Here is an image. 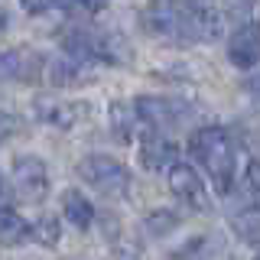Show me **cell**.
Returning <instances> with one entry per match:
<instances>
[{
    "label": "cell",
    "instance_id": "7c38bea8",
    "mask_svg": "<svg viewBox=\"0 0 260 260\" xmlns=\"http://www.w3.org/2000/svg\"><path fill=\"white\" fill-rule=\"evenodd\" d=\"M91 62H81V59H46V69H43V81L46 85H75L78 78H85V75H91V69H88Z\"/></svg>",
    "mask_w": 260,
    "mask_h": 260
},
{
    "label": "cell",
    "instance_id": "277c9868",
    "mask_svg": "<svg viewBox=\"0 0 260 260\" xmlns=\"http://www.w3.org/2000/svg\"><path fill=\"white\" fill-rule=\"evenodd\" d=\"M143 26L159 39H189L185 4L182 0H153L143 10Z\"/></svg>",
    "mask_w": 260,
    "mask_h": 260
},
{
    "label": "cell",
    "instance_id": "2e32d148",
    "mask_svg": "<svg viewBox=\"0 0 260 260\" xmlns=\"http://www.w3.org/2000/svg\"><path fill=\"white\" fill-rule=\"evenodd\" d=\"M241 192L254 211H260V159H250L244 166V179H241Z\"/></svg>",
    "mask_w": 260,
    "mask_h": 260
},
{
    "label": "cell",
    "instance_id": "8fae6325",
    "mask_svg": "<svg viewBox=\"0 0 260 260\" xmlns=\"http://www.w3.org/2000/svg\"><path fill=\"white\" fill-rule=\"evenodd\" d=\"M176 156H179L176 143L169 137H162L159 130H153V134H146L140 140V166L150 169V173H169L179 162Z\"/></svg>",
    "mask_w": 260,
    "mask_h": 260
},
{
    "label": "cell",
    "instance_id": "44dd1931",
    "mask_svg": "<svg viewBox=\"0 0 260 260\" xmlns=\"http://www.w3.org/2000/svg\"><path fill=\"white\" fill-rule=\"evenodd\" d=\"M111 0H72V7H78V10H85V13H98V10H104Z\"/></svg>",
    "mask_w": 260,
    "mask_h": 260
},
{
    "label": "cell",
    "instance_id": "52a82bcc",
    "mask_svg": "<svg viewBox=\"0 0 260 260\" xmlns=\"http://www.w3.org/2000/svg\"><path fill=\"white\" fill-rule=\"evenodd\" d=\"M46 59L26 46L0 52V81H43Z\"/></svg>",
    "mask_w": 260,
    "mask_h": 260
},
{
    "label": "cell",
    "instance_id": "cb8c5ba5",
    "mask_svg": "<svg viewBox=\"0 0 260 260\" xmlns=\"http://www.w3.org/2000/svg\"><path fill=\"white\" fill-rule=\"evenodd\" d=\"M254 260H260V257H254Z\"/></svg>",
    "mask_w": 260,
    "mask_h": 260
},
{
    "label": "cell",
    "instance_id": "ffe728a7",
    "mask_svg": "<svg viewBox=\"0 0 260 260\" xmlns=\"http://www.w3.org/2000/svg\"><path fill=\"white\" fill-rule=\"evenodd\" d=\"M16 127H20V120H16L13 114H0V143H4V140L13 134Z\"/></svg>",
    "mask_w": 260,
    "mask_h": 260
},
{
    "label": "cell",
    "instance_id": "7a4b0ae2",
    "mask_svg": "<svg viewBox=\"0 0 260 260\" xmlns=\"http://www.w3.org/2000/svg\"><path fill=\"white\" fill-rule=\"evenodd\" d=\"M65 52L81 62H124V39L108 29H72L65 36Z\"/></svg>",
    "mask_w": 260,
    "mask_h": 260
},
{
    "label": "cell",
    "instance_id": "ac0fdd59",
    "mask_svg": "<svg viewBox=\"0 0 260 260\" xmlns=\"http://www.w3.org/2000/svg\"><path fill=\"white\" fill-rule=\"evenodd\" d=\"M176 224H179V218L173 211H153V215L146 218V228H150L153 234H166V231H173Z\"/></svg>",
    "mask_w": 260,
    "mask_h": 260
},
{
    "label": "cell",
    "instance_id": "5b68a950",
    "mask_svg": "<svg viewBox=\"0 0 260 260\" xmlns=\"http://www.w3.org/2000/svg\"><path fill=\"white\" fill-rule=\"evenodd\" d=\"M166 176H169V189H173V195L182 202L185 208H192V211H208L211 208V195H208V189H205V182H202V176H199L195 166H189V162H176Z\"/></svg>",
    "mask_w": 260,
    "mask_h": 260
},
{
    "label": "cell",
    "instance_id": "30bf717a",
    "mask_svg": "<svg viewBox=\"0 0 260 260\" xmlns=\"http://www.w3.org/2000/svg\"><path fill=\"white\" fill-rule=\"evenodd\" d=\"M228 59L234 69H254L260 62V26L257 23H241L228 39Z\"/></svg>",
    "mask_w": 260,
    "mask_h": 260
},
{
    "label": "cell",
    "instance_id": "6da1fadb",
    "mask_svg": "<svg viewBox=\"0 0 260 260\" xmlns=\"http://www.w3.org/2000/svg\"><path fill=\"white\" fill-rule=\"evenodd\" d=\"M189 153L208 173V179L215 182L218 192L231 189L234 179V143L221 127H199L189 137Z\"/></svg>",
    "mask_w": 260,
    "mask_h": 260
},
{
    "label": "cell",
    "instance_id": "e0dca14e",
    "mask_svg": "<svg viewBox=\"0 0 260 260\" xmlns=\"http://www.w3.org/2000/svg\"><path fill=\"white\" fill-rule=\"evenodd\" d=\"M29 238L36 244H43V247H55V244L62 241V228H59V218L46 215L39 218L36 224H29Z\"/></svg>",
    "mask_w": 260,
    "mask_h": 260
},
{
    "label": "cell",
    "instance_id": "3957f363",
    "mask_svg": "<svg viewBox=\"0 0 260 260\" xmlns=\"http://www.w3.org/2000/svg\"><path fill=\"white\" fill-rule=\"evenodd\" d=\"M78 176L91 185L94 192L108 195V199H124L130 189V173L120 159L104 156V153H91L78 162Z\"/></svg>",
    "mask_w": 260,
    "mask_h": 260
},
{
    "label": "cell",
    "instance_id": "5bb4252c",
    "mask_svg": "<svg viewBox=\"0 0 260 260\" xmlns=\"http://www.w3.org/2000/svg\"><path fill=\"white\" fill-rule=\"evenodd\" d=\"M62 215H65L69 224L81 228V231L94 224V205H91V199H88L85 192H78V189H69L62 195Z\"/></svg>",
    "mask_w": 260,
    "mask_h": 260
},
{
    "label": "cell",
    "instance_id": "ba28073f",
    "mask_svg": "<svg viewBox=\"0 0 260 260\" xmlns=\"http://www.w3.org/2000/svg\"><path fill=\"white\" fill-rule=\"evenodd\" d=\"M32 114L43 124L59 127V130H72L75 124L88 117V104L81 101H62V98H36L32 101Z\"/></svg>",
    "mask_w": 260,
    "mask_h": 260
},
{
    "label": "cell",
    "instance_id": "8992f818",
    "mask_svg": "<svg viewBox=\"0 0 260 260\" xmlns=\"http://www.w3.org/2000/svg\"><path fill=\"white\" fill-rule=\"evenodd\" d=\"M13 189L23 202H43L49 192V169L39 156H20L13 162Z\"/></svg>",
    "mask_w": 260,
    "mask_h": 260
},
{
    "label": "cell",
    "instance_id": "9c48e42d",
    "mask_svg": "<svg viewBox=\"0 0 260 260\" xmlns=\"http://www.w3.org/2000/svg\"><path fill=\"white\" fill-rule=\"evenodd\" d=\"M134 108H137V114H140L143 124H150L153 130H159V127H176V124H182L185 114H189L182 101H173V98H156V94L137 98Z\"/></svg>",
    "mask_w": 260,
    "mask_h": 260
},
{
    "label": "cell",
    "instance_id": "9a60e30c",
    "mask_svg": "<svg viewBox=\"0 0 260 260\" xmlns=\"http://www.w3.org/2000/svg\"><path fill=\"white\" fill-rule=\"evenodd\" d=\"M29 238V221L20 215V211L0 205V244L4 247H13V244Z\"/></svg>",
    "mask_w": 260,
    "mask_h": 260
},
{
    "label": "cell",
    "instance_id": "603a6c76",
    "mask_svg": "<svg viewBox=\"0 0 260 260\" xmlns=\"http://www.w3.org/2000/svg\"><path fill=\"white\" fill-rule=\"evenodd\" d=\"M0 205H4V179H0Z\"/></svg>",
    "mask_w": 260,
    "mask_h": 260
},
{
    "label": "cell",
    "instance_id": "7402d4cb",
    "mask_svg": "<svg viewBox=\"0 0 260 260\" xmlns=\"http://www.w3.org/2000/svg\"><path fill=\"white\" fill-rule=\"evenodd\" d=\"M7 23H10V20H7V10H4V7H0V32L7 29Z\"/></svg>",
    "mask_w": 260,
    "mask_h": 260
},
{
    "label": "cell",
    "instance_id": "4fadbf2b",
    "mask_svg": "<svg viewBox=\"0 0 260 260\" xmlns=\"http://www.w3.org/2000/svg\"><path fill=\"white\" fill-rule=\"evenodd\" d=\"M137 120H140V114H137L134 101H114L108 108V127L114 134V140L120 143H130L137 134Z\"/></svg>",
    "mask_w": 260,
    "mask_h": 260
},
{
    "label": "cell",
    "instance_id": "d6986e66",
    "mask_svg": "<svg viewBox=\"0 0 260 260\" xmlns=\"http://www.w3.org/2000/svg\"><path fill=\"white\" fill-rule=\"evenodd\" d=\"M26 13H49V10H59V7L72 4V0H20Z\"/></svg>",
    "mask_w": 260,
    "mask_h": 260
}]
</instances>
